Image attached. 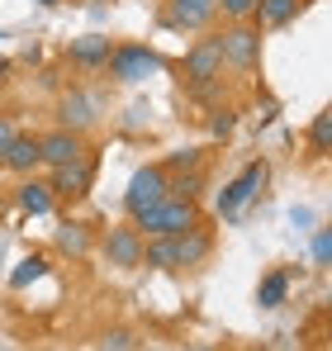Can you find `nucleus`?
Here are the masks:
<instances>
[{"label":"nucleus","instance_id":"28","mask_svg":"<svg viewBox=\"0 0 332 351\" xmlns=\"http://www.w3.org/2000/svg\"><path fill=\"white\" fill-rule=\"evenodd\" d=\"M100 5H105V0H100Z\"/></svg>","mask_w":332,"mask_h":351},{"label":"nucleus","instance_id":"1","mask_svg":"<svg viewBox=\"0 0 332 351\" xmlns=\"http://www.w3.org/2000/svg\"><path fill=\"white\" fill-rule=\"evenodd\" d=\"M195 223H200V214H195V199H185V195H166L152 209L138 214V228L147 237H176L185 228H195Z\"/></svg>","mask_w":332,"mask_h":351},{"label":"nucleus","instance_id":"4","mask_svg":"<svg viewBox=\"0 0 332 351\" xmlns=\"http://www.w3.org/2000/svg\"><path fill=\"white\" fill-rule=\"evenodd\" d=\"M219 48H223V62H233V66H257V58H261V29L233 24V29L219 34Z\"/></svg>","mask_w":332,"mask_h":351},{"label":"nucleus","instance_id":"26","mask_svg":"<svg viewBox=\"0 0 332 351\" xmlns=\"http://www.w3.org/2000/svg\"><path fill=\"white\" fill-rule=\"evenodd\" d=\"M228 128H233V114H228V110H219V119H214V133H228Z\"/></svg>","mask_w":332,"mask_h":351},{"label":"nucleus","instance_id":"14","mask_svg":"<svg viewBox=\"0 0 332 351\" xmlns=\"http://www.w3.org/2000/svg\"><path fill=\"white\" fill-rule=\"evenodd\" d=\"M5 167H14V171H29V167H38V138H10V147H5V157H0Z\"/></svg>","mask_w":332,"mask_h":351},{"label":"nucleus","instance_id":"9","mask_svg":"<svg viewBox=\"0 0 332 351\" xmlns=\"http://www.w3.org/2000/svg\"><path fill=\"white\" fill-rule=\"evenodd\" d=\"M219 14V0H171L166 5V24L171 29H204Z\"/></svg>","mask_w":332,"mask_h":351},{"label":"nucleus","instance_id":"5","mask_svg":"<svg viewBox=\"0 0 332 351\" xmlns=\"http://www.w3.org/2000/svg\"><path fill=\"white\" fill-rule=\"evenodd\" d=\"M223 71V48H219V34L214 38H200L190 53H185V81L190 86H209L214 76Z\"/></svg>","mask_w":332,"mask_h":351},{"label":"nucleus","instance_id":"20","mask_svg":"<svg viewBox=\"0 0 332 351\" xmlns=\"http://www.w3.org/2000/svg\"><path fill=\"white\" fill-rule=\"evenodd\" d=\"M62 119L76 123V128H86V123H91V100H86V95H67V100H62Z\"/></svg>","mask_w":332,"mask_h":351},{"label":"nucleus","instance_id":"27","mask_svg":"<svg viewBox=\"0 0 332 351\" xmlns=\"http://www.w3.org/2000/svg\"><path fill=\"white\" fill-rule=\"evenodd\" d=\"M38 5H57V0H38Z\"/></svg>","mask_w":332,"mask_h":351},{"label":"nucleus","instance_id":"7","mask_svg":"<svg viewBox=\"0 0 332 351\" xmlns=\"http://www.w3.org/2000/svg\"><path fill=\"white\" fill-rule=\"evenodd\" d=\"M76 157H86V143H81L71 128H57V133H48V138H38V162L67 167V162H76Z\"/></svg>","mask_w":332,"mask_h":351},{"label":"nucleus","instance_id":"12","mask_svg":"<svg viewBox=\"0 0 332 351\" xmlns=\"http://www.w3.org/2000/svg\"><path fill=\"white\" fill-rule=\"evenodd\" d=\"M114 43L105 34H86V38H71V62H81V66H100V62H110Z\"/></svg>","mask_w":332,"mask_h":351},{"label":"nucleus","instance_id":"24","mask_svg":"<svg viewBox=\"0 0 332 351\" xmlns=\"http://www.w3.org/2000/svg\"><path fill=\"white\" fill-rule=\"evenodd\" d=\"M171 195H185V199H195V195H200V176H185L180 185H171Z\"/></svg>","mask_w":332,"mask_h":351},{"label":"nucleus","instance_id":"17","mask_svg":"<svg viewBox=\"0 0 332 351\" xmlns=\"http://www.w3.org/2000/svg\"><path fill=\"white\" fill-rule=\"evenodd\" d=\"M19 204H24L29 214H48V209H53V195H48V185H38V180H29V185L19 190Z\"/></svg>","mask_w":332,"mask_h":351},{"label":"nucleus","instance_id":"25","mask_svg":"<svg viewBox=\"0 0 332 351\" xmlns=\"http://www.w3.org/2000/svg\"><path fill=\"white\" fill-rule=\"evenodd\" d=\"M10 138H14V128H10V123L0 119V157H5V147H10Z\"/></svg>","mask_w":332,"mask_h":351},{"label":"nucleus","instance_id":"8","mask_svg":"<svg viewBox=\"0 0 332 351\" xmlns=\"http://www.w3.org/2000/svg\"><path fill=\"white\" fill-rule=\"evenodd\" d=\"M105 252H110V266L133 271V266H143V233H138V228H110Z\"/></svg>","mask_w":332,"mask_h":351},{"label":"nucleus","instance_id":"16","mask_svg":"<svg viewBox=\"0 0 332 351\" xmlns=\"http://www.w3.org/2000/svg\"><path fill=\"white\" fill-rule=\"evenodd\" d=\"M285 294H289V276H285V271H271V276L261 280V290H257V304H261V308H280Z\"/></svg>","mask_w":332,"mask_h":351},{"label":"nucleus","instance_id":"11","mask_svg":"<svg viewBox=\"0 0 332 351\" xmlns=\"http://www.w3.org/2000/svg\"><path fill=\"white\" fill-rule=\"evenodd\" d=\"M209 233L195 223V228H185V233H176V266H200L204 256H209Z\"/></svg>","mask_w":332,"mask_h":351},{"label":"nucleus","instance_id":"29","mask_svg":"<svg viewBox=\"0 0 332 351\" xmlns=\"http://www.w3.org/2000/svg\"><path fill=\"white\" fill-rule=\"evenodd\" d=\"M200 351H204V347H200Z\"/></svg>","mask_w":332,"mask_h":351},{"label":"nucleus","instance_id":"22","mask_svg":"<svg viewBox=\"0 0 332 351\" xmlns=\"http://www.w3.org/2000/svg\"><path fill=\"white\" fill-rule=\"evenodd\" d=\"M313 261H318V266H328V261H332V237H328V228H318V233H313Z\"/></svg>","mask_w":332,"mask_h":351},{"label":"nucleus","instance_id":"2","mask_svg":"<svg viewBox=\"0 0 332 351\" xmlns=\"http://www.w3.org/2000/svg\"><path fill=\"white\" fill-rule=\"evenodd\" d=\"M171 195V180H166V167H143V171L128 180V195H123V204H128V214L138 219L143 209H152L157 199Z\"/></svg>","mask_w":332,"mask_h":351},{"label":"nucleus","instance_id":"6","mask_svg":"<svg viewBox=\"0 0 332 351\" xmlns=\"http://www.w3.org/2000/svg\"><path fill=\"white\" fill-rule=\"evenodd\" d=\"M162 58L152 53V48H138V43H123V48H114L110 53V71L119 81H143L147 71H157Z\"/></svg>","mask_w":332,"mask_h":351},{"label":"nucleus","instance_id":"15","mask_svg":"<svg viewBox=\"0 0 332 351\" xmlns=\"http://www.w3.org/2000/svg\"><path fill=\"white\" fill-rule=\"evenodd\" d=\"M143 261L157 271H176V237H152L143 242Z\"/></svg>","mask_w":332,"mask_h":351},{"label":"nucleus","instance_id":"19","mask_svg":"<svg viewBox=\"0 0 332 351\" xmlns=\"http://www.w3.org/2000/svg\"><path fill=\"white\" fill-rule=\"evenodd\" d=\"M43 271H48V261H43V256H24V261L14 266V276H10V285H14V290H24L29 280H43Z\"/></svg>","mask_w":332,"mask_h":351},{"label":"nucleus","instance_id":"13","mask_svg":"<svg viewBox=\"0 0 332 351\" xmlns=\"http://www.w3.org/2000/svg\"><path fill=\"white\" fill-rule=\"evenodd\" d=\"M299 5H304V0H257L252 14H257L261 29H280V24H289V19L299 14Z\"/></svg>","mask_w":332,"mask_h":351},{"label":"nucleus","instance_id":"3","mask_svg":"<svg viewBox=\"0 0 332 351\" xmlns=\"http://www.w3.org/2000/svg\"><path fill=\"white\" fill-rule=\"evenodd\" d=\"M261 185H266V162H252V167H247V171H242L219 195V214H223V219H237V214L257 199V190H261Z\"/></svg>","mask_w":332,"mask_h":351},{"label":"nucleus","instance_id":"10","mask_svg":"<svg viewBox=\"0 0 332 351\" xmlns=\"http://www.w3.org/2000/svg\"><path fill=\"white\" fill-rule=\"evenodd\" d=\"M48 190H62V195H86L91 190V157H76V162H67V167H53V185Z\"/></svg>","mask_w":332,"mask_h":351},{"label":"nucleus","instance_id":"18","mask_svg":"<svg viewBox=\"0 0 332 351\" xmlns=\"http://www.w3.org/2000/svg\"><path fill=\"white\" fill-rule=\"evenodd\" d=\"M57 247L71 252V256H81V252L91 247V233H86L81 223H62V228H57Z\"/></svg>","mask_w":332,"mask_h":351},{"label":"nucleus","instance_id":"21","mask_svg":"<svg viewBox=\"0 0 332 351\" xmlns=\"http://www.w3.org/2000/svg\"><path fill=\"white\" fill-rule=\"evenodd\" d=\"M309 138H313V152H328V143H332V114H328V110H323V114L313 119Z\"/></svg>","mask_w":332,"mask_h":351},{"label":"nucleus","instance_id":"23","mask_svg":"<svg viewBox=\"0 0 332 351\" xmlns=\"http://www.w3.org/2000/svg\"><path fill=\"white\" fill-rule=\"evenodd\" d=\"M223 14H233V19H247L252 10H257V0H219Z\"/></svg>","mask_w":332,"mask_h":351}]
</instances>
